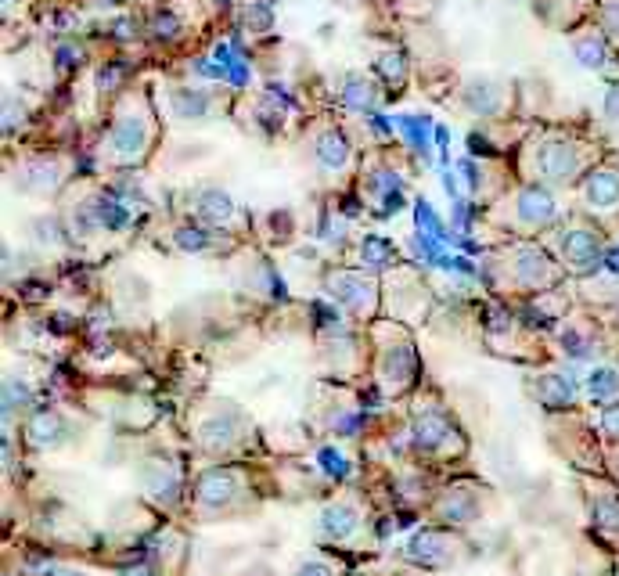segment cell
I'll use <instances>...</instances> for the list:
<instances>
[{"mask_svg":"<svg viewBox=\"0 0 619 576\" xmlns=\"http://www.w3.org/2000/svg\"><path fill=\"white\" fill-rule=\"evenodd\" d=\"M148 144H152V119H148V112L144 108H123L105 137V155H112L119 166H126V162L141 159L148 152Z\"/></svg>","mask_w":619,"mask_h":576,"instance_id":"obj_1","label":"cell"},{"mask_svg":"<svg viewBox=\"0 0 619 576\" xmlns=\"http://www.w3.org/2000/svg\"><path fill=\"white\" fill-rule=\"evenodd\" d=\"M580 170V152L569 141H544L537 148V173L544 180H569Z\"/></svg>","mask_w":619,"mask_h":576,"instance_id":"obj_2","label":"cell"},{"mask_svg":"<svg viewBox=\"0 0 619 576\" xmlns=\"http://www.w3.org/2000/svg\"><path fill=\"white\" fill-rule=\"evenodd\" d=\"M555 213H558L555 195L544 188H526L515 198V220H519L522 227H544L555 220Z\"/></svg>","mask_w":619,"mask_h":576,"instance_id":"obj_3","label":"cell"},{"mask_svg":"<svg viewBox=\"0 0 619 576\" xmlns=\"http://www.w3.org/2000/svg\"><path fill=\"white\" fill-rule=\"evenodd\" d=\"M328 288H332V296L339 303L353 306V310H368L371 306V281L360 278V274H335Z\"/></svg>","mask_w":619,"mask_h":576,"instance_id":"obj_4","label":"cell"},{"mask_svg":"<svg viewBox=\"0 0 619 576\" xmlns=\"http://www.w3.org/2000/svg\"><path fill=\"white\" fill-rule=\"evenodd\" d=\"M314 155L324 170H346V162H350V141H346V134H339V130H324L314 141Z\"/></svg>","mask_w":619,"mask_h":576,"instance_id":"obj_5","label":"cell"},{"mask_svg":"<svg viewBox=\"0 0 619 576\" xmlns=\"http://www.w3.org/2000/svg\"><path fill=\"white\" fill-rule=\"evenodd\" d=\"M562 256H566L573 267H591V263H598V256H602V245H598V238H594L591 231H569L566 238H562Z\"/></svg>","mask_w":619,"mask_h":576,"instance_id":"obj_6","label":"cell"},{"mask_svg":"<svg viewBox=\"0 0 619 576\" xmlns=\"http://www.w3.org/2000/svg\"><path fill=\"white\" fill-rule=\"evenodd\" d=\"M587 206L591 209H616L619 206V173L616 170H598L587 180Z\"/></svg>","mask_w":619,"mask_h":576,"instance_id":"obj_7","label":"cell"},{"mask_svg":"<svg viewBox=\"0 0 619 576\" xmlns=\"http://www.w3.org/2000/svg\"><path fill=\"white\" fill-rule=\"evenodd\" d=\"M461 101H465L472 112H483V116H490V112H497L504 101V90L501 83L494 80H472L465 87V94H461Z\"/></svg>","mask_w":619,"mask_h":576,"instance_id":"obj_8","label":"cell"},{"mask_svg":"<svg viewBox=\"0 0 619 576\" xmlns=\"http://www.w3.org/2000/svg\"><path fill=\"white\" fill-rule=\"evenodd\" d=\"M515 274H519V281H526V285H544V281L555 278V267H551V260L540 249H522L519 256H515Z\"/></svg>","mask_w":619,"mask_h":576,"instance_id":"obj_9","label":"cell"},{"mask_svg":"<svg viewBox=\"0 0 619 576\" xmlns=\"http://www.w3.org/2000/svg\"><path fill=\"white\" fill-rule=\"evenodd\" d=\"M195 213H198V220H206V224H227L234 216V202L227 191L209 188L195 198Z\"/></svg>","mask_w":619,"mask_h":576,"instance_id":"obj_10","label":"cell"},{"mask_svg":"<svg viewBox=\"0 0 619 576\" xmlns=\"http://www.w3.org/2000/svg\"><path fill=\"white\" fill-rule=\"evenodd\" d=\"M173 112L184 119H202L209 112V98L202 90H173Z\"/></svg>","mask_w":619,"mask_h":576,"instance_id":"obj_11","label":"cell"},{"mask_svg":"<svg viewBox=\"0 0 619 576\" xmlns=\"http://www.w3.org/2000/svg\"><path fill=\"white\" fill-rule=\"evenodd\" d=\"M342 101L350 108H371L375 87H371L368 76H346V83H342Z\"/></svg>","mask_w":619,"mask_h":576,"instance_id":"obj_12","label":"cell"},{"mask_svg":"<svg viewBox=\"0 0 619 576\" xmlns=\"http://www.w3.org/2000/svg\"><path fill=\"white\" fill-rule=\"evenodd\" d=\"M576 58H580V65H587V69H598V65L605 62V47L598 36H584V40H576Z\"/></svg>","mask_w":619,"mask_h":576,"instance_id":"obj_13","label":"cell"},{"mask_svg":"<svg viewBox=\"0 0 619 576\" xmlns=\"http://www.w3.org/2000/svg\"><path fill=\"white\" fill-rule=\"evenodd\" d=\"M177 245L184 252H202V249H206V234L195 231V227H180V231H177Z\"/></svg>","mask_w":619,"mask_h":576,"instance_id":"obj_14","label":"cell"},{"mask_svg":"<svg viewBox=\"0 0 619 576\" xmlns=\"http://www.w3.org/2000/svg\"><path fill=\"white\" fill-rule=\"evenodd\" d=\"M245 18H249L252 29H270V18H274V11H270L267 4H260V0H252L249 8H245Z\"/></svg>","mask_w":619,"mask_h":576,"instance_id":"obj_15","label":"cell"},{"mask_svg":"<svg viewBox=\"0 0 619 576\" xmlns=\"http://www.w3.org/2000/svg\"><path fill=\"white\" fill-rule=\"evenodd\" d=\"M609 116L619 119V90H612V94H609Z\"/></svg>","mask_w":619,"mask_h":576,"instance_id":"obj_16","label":"cell"},{"mask_svg":"<svg viewBox=\"0 0 619 576\" xmlns=\"http://www.w3.org/2000/svg\"><path fill=\"white\" fill-rule=\"evenodd\" d=\"M609 26L619 33V0H616V4H609Z\"/></svg>","mask_w":619,"mask_h":576,"instance_id":"obj_17","label":"cell"}]
</instances>
